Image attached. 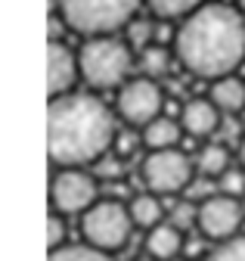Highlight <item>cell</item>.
Listing matches in <instances>:
<instances>
[{
  "mask_svg": "<svg viewBox=\"0 0 245 261\" xmlns=\"http://www.w3.org/2000/svg\"><path fill=\"white\" fill-rule=\"evenodd\" d=\"M174 53L196 78L233 75L245 62V13L230 4H202L180 22Z\"/></svg>",
  "mask_w": 245,
  "mask_h": 261,
  "instance_id": "1",
  "label": "cell"
},
{
  "mask_svg": "<svg viewBox=\"0 0 245 261\" xmlns=\"http://www.w3.org/2000/svg\"><path fill=\"white\" fill-rule=\"evenodd\" d=\"M115 137V115L97 93L69 90L53 96L47 112V149L59 168L94 165L97 159L112 152Z\"/></svg>",
  "mask_w": 245,
  "mask_h": 261,
  "instance_id": "2",
  "label": "cell"
},
{
  "mask_svg": "<svg viewBox=\"0 0 245 261\" xmlns=\"http://www.w3.org/2000/svg\"><path fill=\"white\" fill-rule=\"evenodd\" d=\"M78 59H81V78L94 90H118L137 65L134 47L112 35L87 38L84 47L78 50Z\"/></svg>",
  "mask_w": 245,
  "mask_h": 261,
  "instance_id": "3",
  "label": "cell"
},
{
  "mask_svg": "<svg viewBox=\"0 0 245 261\" xmlns=\"http://www.w3.org/2000/svg\"><path fill=\"white\" fill-rule=\"evenodd\" d=\"M140 4H146V0H56L66 25L84 38L115 35L137 16Z\"/></svg>",
  "mask_w": 245,
  "mask_h": 261,
  "instance_id": "4",
  "label": "cell"
},
{
  "mask_svg": "<svg viewBox=\"0 0 245 261\" xmlns=\"http://www.w3.org/2000/svg\"><path fill=\"white\" fill-rule=\"evenodd\" d=\"M131 208H125L118 199H97L84 215H81V233L90 246L103 252H118L125 249L134 230Z\"/></svg>",
  "mask_w": 245,
  "mask_h": 261,
  "instance_id": "5",
  "label": "cell"
},
{
  "mask_svg": "<svg viewBox=\"0 0 245 261\" xmlns=\"http://www.w3.org/2000/svg\"><path fill=\"white\" fill-rule=\"evenodd\" d=\"M193 171H196V165L190 162V155L171 146V149H149V155L143 159L140 177L152 193L174 196L193 184Z\"/></svg>",
  "mask_w": 245,
  "mask_h": 261,
  "instance_id": "6",
  "label": "cell"
},
{
  "mask_svg": "<svg viewBox=\"0 0 245 261\" xmlns=\"http://www.w3.org/2000/svg\"><path fill=\"white\" fill-rule=\"evenodd\" d=\"M115 109H118V118L125 121V124L146 127L152 118L162 115V109H165V93L156 84V78L140 75V78H131V81H125V84L118 87Z\"/></svg>",
  "mask_w": 245,
  "mask_h": 261,
  "instance_id": "7",
  "label": "cell"
},
{
  "mask_svg": "<svg viewBox=\"0 0 245 261\" xmlns=\"http://www.w3.org/2000/svg\"><path fill=\"white\" fill-rule=\"evenodd\" d=\"M50 199L53 208L63 215H84L97 202V174H87L78 165L59 168L50 184Z\"/></svg>",
  "mask_w": 245,
  "mask_h": 261,
  "instance_id": "8",
  "label": "cell"
},
{
  "mask_svg": "<svg viewBox=\"0 0 245 261\" xmlns=\"http://www.w3.org/2000/svg\"><path fill=\"white\" fill-rule=\"evenodd\" d=\"M242 202L239 196H230V193H211L205 196V202L199 205V230L205 240H214V243H224L230 237L239 233L242 227Z\"/></svg>",
  "mask_w": 245,
  "mask_h": 261,
  "instance_id": "9",
  "label": "cell"
},
{
  "mask_svg": "<svg viewBox=\"0 0 245 261\" xmlns=\"http://www.w3.org/2000/svg\"><path fill=\"white\" fill-rule=\"evenodd\" d=\"M81 78V59L75 50H69L59 38H50L47 47V81H50V93L63 96L69 93Z\"/></svg>",
  "mask_w": 245,
  "mask_h": 261,
  "instance_id": "10",
  "label": "cell"
},
{
  "mask_svg": "<svg viewBox=\"0 0 245 261\" xmlns=\"http://www.w3.org/2000/svg\"><path fill=\"white\" fill-rule=\"evenodd\" d=\"M180 124L183 130H187L190 137H211L214 130L221 127V109L214 106V100L208 96V100H190L187 106L180 109Z\"/></svg>",
  "mask_w": 245,
  "mask_h": 261,
  "instance_id": "11",
  "label": "cell"
},
{
  "mask_svg": "<svg viewBox=\"0 0 245 261\" xmlns=\"http://www.w3.org/2000/svg\"><path fill=\"white\" fill-rule=\"evenodd\" d=\"M183 246H187V240H183V230L177 224H156L152 230H146V255L152 258H162V261H171L177 255H183Z\"/></svg>",
  "mask_w": 245,
  "mask_h": 261,
  "instance_id": "12",
  "label": "cell"
},
{
  "mask_svg": "<svg viewBox=\"0 0 245 261\" xmlns=\"http://www.w3.org/2000/svg\"><path fill=\"white\" fill-rule=\"evenodd\" d=\"M211 100L224 115H239L245 109V81L236 75H224L211 81Z\"/></svg>",
  "mask_w": 245,
  "mask_h": 261,
  "instance_id": "13",
  "label": "cell"
},
{
  "mask_svg": "<svg viewBox=\"0 0 245 261\" xmlns=\"http://www.w3.org/2000/svg\"><path fill=\"white\" fill-rule=\"evenodd\" d=\"M140 137H143V146H146V149H171V146H177L180 137H183V124H177L174 118L159 115V118H152V121L143 127Z\"/></svg>",
  "mask_w": 245,
  "mask_h": 261,
  "instance_id": "14",
  "label": "cell"
},
{
  "mask_svg": "<svg viewBox=\"0 0 245 261\" xmlns=\"http://www.w3.org/2000/svg\"><path fill=\"white\" fill-rule=\"evenodd\" d=\"M128 208H131V218H134V224L140 227V230H152L156 224L165 221V205L159 199V193H152V190L134 196Z\"/></svg>",
  "mask_w": 245,
  "mask_h": 261,
  "instance_id": "15",
  "label": "cell"
},
{
  "mask_svg": "<svg viewBox=\"0 0 245 261\" xmlns=\"http://www.w3.org/2000/svg\"><path fill=\"white\" fill-rule=\"evenodd\" d=\"M137 65L143 69V75L149 78H165L174 65V56H171V47L168 44H149L137 53Z\"/></svg>",
  "mask_w": 245,
  "mask_h": 261,
  "instance_id": "16",
  "label": "cell"
},
{
  "mask_svg": "<svg viewBox=\"0 0 245 261\" xmlns=\"http://www.w3.org/2000/svg\"><path fill=\"white\" fill-rule=\"evenodd\" d=\"M227 168H230V152H227V146H221V143H205L199 149V155H196V171L202 177L218 180Z\"/></svg>",
  "mask_w": 245,
  "mask_h": 261,
  "instance_id": "17",
  "label": "cell"
},
{
  "mask_svg": "<svg viewBox=\"0 0 245 261\" xmlns=\"http://www.w3.org/2000/svg\"><path fill=\"white\" fill-rule=\"evenodd\" d=\"M202 4H205V0H146L149 13L156 19H187Z\"/></svg>",
  "mask_w": 245,
  "mask_h": 261,
  "instance_id": "18",
  "label": "cell"
},
{
  "mask_svg": "<svg viewBox=\"0 0 245 261\" xmlns=\"http://www.w3.org/2000/svg\"><path fill=\"white\" fill-rule=\"evenodd\" d=\"M50 261H112V252H103L97 246H59L50 252Z\"/></svg>",
  "mask_w": 245,
  "mask_h": 261,
  "instance_id": "19",
  "label": "cell"
},
{
  "mask_svg": "<svg viewBox=\"0 0 245 261\" xmlns=\"http://www.w3.org/2000/svg\"><path fill=\"white\" fill-rule=\"evenodd\" d=\"M125 31H128V44L140 53L143 47H149V44H156V22L152 19H131L128 25H125Z\"/></svg>",
  "mask_w": 245,
  "mask_h": 261,
  "instance_id": "20",
  "label": "cell"
},
{
  "mask_svg": "<svg viewBox=\"0 0 245 261\" xmlns=\"http://www.w3.org/2000/svg\"><path fill=\"white\" fill-rule=\"evenodd\" d=\"M94 174L100 177V180H109V184H118V180H125V174H128V159H121V155H103V159H97L94 162Z\"/></svg>",
  "mask_w": 245,
  "mask_h": 261,
  "instance_id": "21",
  "label": "cell"
},
{
  "mask_svg": "<svg viewBox=\"0 0 245 261\" xmlns=\"http://www.w3.org/2000/svg\"><path fill=\"white\" fill-rule=\"evenodd\" d=\"M205 261H245V237H230V240H224Z\"/></svg>",
  "mask_w": 245,
  "mask_h": 261,
  "instance_id": "22",
  "label": "cell"
},
{
  "mask_svg": "<svg viewBox=\"0 0 245 261\" xmlns=\"http://www.w3.org/2000/svg\"><path fill=\"white\" fill-rule=\"evenodd\" d=\"M171 224H177L180 230H190L193 224H199V205L190 202V199H183L171 208Z\"/></svg>",
  "mask_w": 245,
  "mask_h": 261,
  "instance_id": "23",
  "label": "cell"
},
{
  "mask_svg": "<svg viewBox=\"0 0 245 261\" xmlns=\"http://www.w3.org/2000/svg\"><path fill=\"white\" fill-rule=\"evenodd\" d=\"M218 190L221 193H230V196H242L245 193V168L239 165V168H227L221 177H218Z\"/></svg>",
  "mask_w": 245,
  "mask_h": 261,
  "instance_id": "24",
  "label": "cell"
},
{
  "mask_svg": "<svg viewBox=\"0 0 245 261\" xmlns=\"http://www.w3.org/2000/svg\"><path fill=\"white\" fill-rule=\"evenodd\" d=\"M63 218H66V215L56 212V208H53V215L47 218V246H50V252L59 249V246H66V221H63Z\"/></svg>",
  "mask_w": 245,
  "mask_h": 261,
  "instance_id": "25",
  "label": "cell"
},
{
  "mask_svg": "<svg viewBox=\"0 0 245 261\" xmlns=\"http://www.w3.org/2000/svg\"><path fill=\"white\" fill-rule=\"evenodd\" d=\"M140 143H143V137H137V134H131V130H128V134H118V137H115L112 152L121 155V159H131V155L140 149Z\"/></svg>",
  "mask_w": 245,
  "mask_h": 261,
  "instance_id": "26",
  "label": "cell"
},
{
  "mask_svg": "<svg viewBox=\"0 0 245 261\" xmlns=\"http://www.w3.org/2000/svg\"><path fill=\"white\" fill-rule=\"evenodd\" d=\"M239 165H242V168H245V137H242V140H239Z\"/></svg>",
  "mask_w": 245,
  "mask_h": 261,
  "instance_id": "27",
  "label": "cell"
},
{
  "mask_svg": "<svg viewBox=\"0 0 245 261\" xmlns=\"http://www.w3.org/2000/svg\"><path fill=\"white\" fill-rule=\"evenodd\" d=\"M137 261H162V258H152V255H146V258H137Z\"/></svg>",
  "mask_w": 245,
  "mask_h": 261,
  "instance_id": "28",
  "label": "cell"
},
{
  "mask_svg": "<svg viewBox=\"0 0 245 261\" xmlns=\"http://www.w3.org/2000/svg\"><path fill=\"white\" fill-rule=\"evenodd\" d=\"M236 4H239V10H242V13H245V0H236Z\"/></svg>",
  "mask_w": 245,
  "mask_h": 261,
  "instance_id": "29",
  "label": "cell"
}]
</instances>
